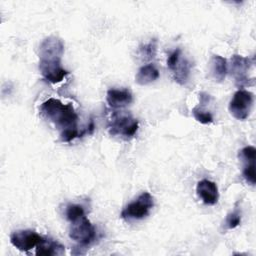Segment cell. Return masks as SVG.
Returning <instances> with one entry per match:
<instances>
[{
	"instance_id": "2",
	"label": "cell",
	"mask_w": 256,
	"mask_h": 256,
	"mask_svg": "<svg viewBox=\"0 0 256 256\" xmlns=\"http://www.w3.org/2000/svg\"><path fill=\"white\" fill-rule=\"evenodd\" d=\"M139 128V122L128 112L115 111L108 123V131L111 136H118L125 140L133 138Z\"/></svg>"
},
{
	"instance_id": "12",
	"label": "cell",
	"mask_w": 256,
	"mask_h": 256,
	"mask_svg": "<svg viewBox=\"0 0 256 256\" xmlns=\"http://www.w3.org/2000/svg\"><path fill=\"white\" fill-rule=\"evenodd\" d=\"M108 105L114 109H121L133 102V95L128 89H110L107 92Z\"/></svg>"
},
{
	"instance_id": "4",
	"label": "cell",
	"mask_w": 256,
	"mask_h": 256,
	"mask_svg": "<svg viewBox=\"0 0 256 256\" xmlns=\"http://www.w3.org/2000/svg\"><path fill=\"white\" fill-rule=\"evenodd\" d=\"M69 237L81 246H88L96 239V228L90 220L83 216L82 218L71 222Z\"/></svg>"
},
{
	"instance_id": "17",
	"label": "cell",
	"mask_w": 256,
	"mask_h": 256,
	"mask_svg": "<svg viewBox=\"0 0 256 256\" xmlns=\"http://www.w3.org/2000/svg\"><path fill=\"white\" fill-rule=\"evenodd\" d=\"M139 53L143 60L150 61L156 57L157 54V40L153 39L147 44H143L139 47Z\"/></svg>"
},
{
	"instance_id": "1",
	"label": "cell",
	"mask_w": 256,
	"mask_h": 256,
	"mask_svg": "<svg viewBox=\"0 0 256 256\" xmlns=\"http://www.w3.org/2000/svg\"><path fill=\"white\" fill-rule=\"evenodd\" d=\"M40 114L52 122L60 132L78 130V115L72 104H64L56 98H49L40 106Z\"/></svg>"
},
{
	"instance_id": "20",
	"label": "cell",
	"mask_w": 256,
	"mask_h": 256,
	"mask_svg": "<svg viewBox=\"0 0 256 256\" xmlns=\"http://www.w3.org/2000/svg\"><path fill=\"white\" fill-rule=\"evenodd\" d=\"M241 224V212L238 207H236L232 212H230L225 219V227L228 230L235 229Z\"/></svg>"
},
{
	"instance_id": "9",
	"label": "cell",
	"mask_w": 256,
	"mask_h": 256,
	"mask_svg": "<svg viewBox=\"0 0 256 256\" xmlns=\"http://www.w3.org/2000/svg\"><path fill=\"white\" fill-rule=\"evenodd\" d=\"M197 195L202 200V202L208 206H213L217 204L219 199L218 186L215 182L208 179H203L198 182L196 187Z\"/></svg>"
},
{
	"instance_id": "14",
	"label": "cell",
	"mask_w": 256,
	"mask_h": 256,
	"mask_svg": "<svg viewBox=\"0 0 256 256\" xmlns=\"http://www.w3.org/2000/svg\"><path fill=\"white\" fill-rule=\"evenodd\" d=\"M159 70L154 64H146L138 70L135 76V81L137 84L145 86L156 81L159 78Z\"/></svg>"
},
{
	"instance_id": "16",
	"label": "cell",
	"mask_w": 256,
	"mask_h": 256,
	"mask_svg": "<svg viewBox=\"0 0 256 256\" xmlns=\"http://www.w3.org/2000/svg\"><path fill=\"white\" fill-rule=\"evenodd\" d=\"M211 73L217 82H223L228 73L227 60L220 55H213L210 61Z\"/></svg>"
},
{
	"instance_id": "15",
	"label": "cell",
	"mask_w": 256,
	"mask_h": 256,
	"mask_svg": "<svg viewBox=\"0 0 256 256\" xmlns=\"http://www.w3.org/2000/svg\"><path fill=\"white\" fill-rule=\"evenodd\" d=\"M37 255L45 256H54V255H63L65 253V247L53 239L44 238L43 241L36 247Z\"/></svg>"
},
{
	"instance_id": "8",
	"label": "cell",
	"mask_w": 256,
	"mask_h": 256,
	"mask_svg": "<svg viewBox=\"0 0 256 256\" xmlns=\"http://www.w3.org/2000/svg\"><path fill=\"white\" fill-rule=\"evenodd\" d=\"M43 239L44 237L33 230L16 231L10 236L11 244L22 252H28L37 247L43 241Z\"/></svg>"
},
{
	"instance_id": "7",
	"label": "cell",
	"mask_w": 256,
	"mask_h": 256,
	"mask_svg": "<svg viewBox=\"0 0 256 256\" xmlns=\"http://www.w3.org/2000/svg\"><path fill=\"white\" fill-rule=\"evenodd\" d=\"M63 54L64 43L56 36L45 38L39 46V62H61Z\"/></svg>"
},
{
	"instance_id": "13",
	"label": "cell",
	"mask_w": 256,
	"mask_h": 256,
	"mask_svg": "<svg viewBox=\"0 0 256 256\" xmlns=\"http://www.w3.org/2000/svg\"><path fill=\"white\" fill-rule=\"evenodd\" d=\"M191 68H192L191 62L187 58H185V57L183 58V56L181 55L179 60L170 69V71L173 74L174 80L178 84L185 85L189 79V76L191 73Z\"/></svg>"
},
{
	"instance_id": "3",
	"label": "cell",
	"mask_w": 256,
	"mask_h": 256,
	"mask_svg": "<svg viewBox=\"0 0 256 256\" xmlns=\"http://www.w3.org/2000/svg\"><path fill=\"white\" fill-rule=\"evenodd\" d=\"M154 207V198L148 192H143L138 198L129 203L121 212V218L127 222L142 220L149 216Z\"/></svg>"
},
{
	"instance_id": "18",
	"label": "cell",
	"mask_w": 256,
	"mask_h": 256,
	"mask_svg": "<svg viewBox=\"0 0 256 256\" xmlns=\"http://www.w3.org/2000/svg\"><path fill=\"white\" fill-rule=\"evenodd\" d=\"M192 114H193L194 118L201 124L208 125L213 122L212 114L209 111H207L206 109H204V107H202V106L194 107L192 110Z\"/></svg>"
},
{
	"instance_id": "10",
	"label": "cell",
	"mask_w": 256,
	"mask_h": 256,
	"mask_svg": "<svg viewBox=\"0 0 256 256\" xmlns=\"http://www.w3.org/2000/svg\"><path fill=\"white\" fill-rule=\"evenodd\" d=\"M39 70L44 79L52 84L61 82L69 74V72L62 67L61 62H39Z\"/></svg>"
},
{
	"instance_id": "11",
	"label": "cell",
	"mask_w": 256,
	"mask_h": 256,
	"mask_svg": "<svg viewBox=\"0 0 256 256\" xmlns=\"http://www.w3.org/2000/svg\"><path fill=\"white\" fill-rule=\"evenodd\" d=\"M255 155L256 149L253 146H247L243 148L240 153L239 157L242 159L244 163L243 168V176L247 183L254 186L255 185Z\"/></svg>"
},
{
	"instance_id": "6",
	"label": "cell",
	"mask_w": 256,
	"mask_h": 256,
	"mask_svg": "<svg viewBox=\"0 0 256 256\" xmlns=\"http://www.w3.org/2000/svg\"><path fill=\"white\" fill-rule=\"evenodd\" d=\"M254 64V60L235 54L231 58L230 72L235 79V84L238 88H243L253 84V79L248 77V71Z\"/></svg>"
},
{
	"instance_id": "19",
	"label": "cell",
	"mask_w": 256,
	"mask_h": 256,
	"mask_svg": "<svg viewBox=\"0 0 256 256\" xmlns=\"http://www.w3.org/2000/svg\"><path fill=\"white\" fill-rule=\"evenodd\" d=\"M83 216H86L85 209L82 205L79 204H70L66 208V218L70 222H74Z\"/></svg>"
},
{
	"instance_id": "5",
	"label": "cell",
	"mask_w": 256,
	"mask_h": 256,
	"mask_svg": "<svg viewBox=\"0 0 256 256\" xmlns=\"http://www.w3.org/2000/svg\"><path fill=\"white\" fill-rule=\"evenodd\" d=\"M253 102V93L244 89H240L231 99L229 103V111L235 119L242 121L246 120L251 113Z\"/></svg>"
},
{
	"instance_id": "21",
	"label": "cell",
	"mask_w": 256,
	"mask_h": 256,
	"mask_svg": "<svg viewBox=\"0 0 256 256\" xmlns=\"http://www.w3.org/2000/svg\"><path fill=\"white\" fill-rule=\"evenodd\" d=\"M199 99H200V104H201V106L204 107V106H206V105L210 102L211 96H210L209 94H207V93L202 92V93L199 94Z\"/></svg>"
}]
</instances>
